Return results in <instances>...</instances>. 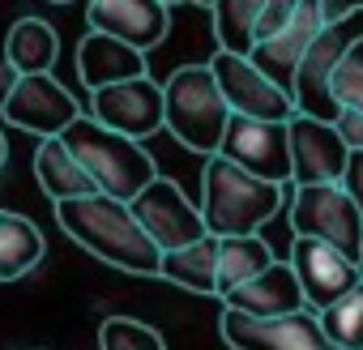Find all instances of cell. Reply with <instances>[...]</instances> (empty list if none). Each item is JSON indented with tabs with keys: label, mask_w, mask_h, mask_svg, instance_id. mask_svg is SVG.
I'll return each mask as SVG.
<instances>
[{
	"label": "cell",
	"mask_w": 363,
	"mask_h": 350,
	"mask_svg": "<svg viewBox=\"0 0 363 350\" xmlns=\"http://www.w3.org/2000/svg\"><path fill=\"white\" fill-rule=\"evenodd\" d=\"M56 222H60V231L73 244H82L103 265L137 273V278H158L162 248L145 235V227L137 222V214H133L128 201L107 197V193L73 197V201L56 205Z\"/></svg>",
	"instance_id": "6da1fadb"
},
{
	"label": "cell",
	"mask_w": 363,
	"mask_h": 350,
	"mask_svg": "<svg viewBox=\"0 0 363 350\" xmlns=\"http://www.w3.org/2000/svg\"><path fill=\"white\" fill-rule=\"evenodd\" d=\"M282 184H269L261 175L235 166L223 154L206 158L201 171V214L210 235L227 239V235H261V227L278 214L282 205Z\"/></svg>",
	"instance_id": "7a4b0ae2"
},
{
	"label": "cell",
	"mask_w": 363,
	"mask_h": 350,
	"mask_svg": "<svg viewBox=\"0 0 363 350\" xmlns=\"http://www.w3.org/2000/svg\"><path fill=\"white\" fill-rule=\"evenodd\" d=\"M65 145L73 149V158L86 166V175L94 180L99 193L107 197H120V201H133L145 184L158 180V166L150 158V149L107 124H99L90 111L77 115L65 132Z\"/></svg>",
	"instance_id": "3957f363"
},
{
	"label": "cell",
	"mask_w": 363,
	"mask_h": 350,
	"mask_svg": "<svg viewBox=\"0 0 363 350\" xmlns=\"http://www.w3.org/2000/svg\"><path fill=\"white\" fill-rule=\"evenodd\" d=\"M167 94V132L193 149V154H218L227 124H231V103L223 98V86L210 64H184L162 81Z\"/></svg>",
	"instance_id": "277c9868"
},
{
	"label": "cell",
	"mask_w": 363,
	"mask_h": 350,
	"mask_svg": "<svg viewBox=\"0 0 363 350\" xmlns=\"http://www.w3.org/2000/svg\"><path fill=\"white\" fill-rule=\"evenodd\" d=\"M359 39H363V9H354V13L333 18V22L320 26V35L312 39V47H308V56H303V64H299V73H295V90H291V94H295V107H299L303 115L337 124L342 107H337V98H333V73L342 69L346 52H350Z\"/></svg>",
	"instance_id": "5b68a950"
},
{
	"label": "cell",
	"mask_w": 363,
	"mask_h": 350,
	"mask_svg": "<svg viewBox=\"0 0 363 350\" xmlns=\"http://www.w3.org/2000/svg\"><path fill=\"white\" fill-rule=\"evenodd\" d=\"M291 231L325 239L363 265V210L342 184H299L291 197Z\"/></svg>",
	"instance_id": "8992f818"
},
{
	"label": "cell",
	"mask_w": 363,
	"mask_h": 350,
	"mask_svg": "<svg viewBox=\"0 0 363 350\" xmlns=\"http://www.w3.org/2000/svg\"><path fill=\"white\" fill-rule=\"evenodd\" d=\"M218 333L231 350H337L320 324V312H286V316H248L223 307Z\"/></svg>",
	"instance_id": "52a82bcc"
},
{
	"label": "cell",
	"mask_w": 363,
	"mask_h": 350,
	"mask_svg": "<svg viewBox=\"0 0 363 350\" xmlns=\"http://www.w3.org/2000/svg\"><path fill=\"white\" fill-rule=\"evenodd\" d=\"M0 115L5 124L35 132V137H60L82 111V103L52 77V73H26L5 90V103H0Z\"/></svg>",
	"instance_id": "ba28073f"
},
{
	"label": "cell",
	"mask_w": 363,
	"mask_h": 350,
	"mask_svg": "<svg viewBox=\"0 0 363 350\" xmlns=\"http://www.w3.org/2000/svg\"><path fill=\"white\" fill-rule=\"evenodd\" d=\"M128 205H133L137 222L145 227V235H150L162 252L184 248V244H197V239L210 235L201 205H193V201L184 197V188H179L175 180H167V175H158L154 184H145Z\"/></svg>",
	"instance_id": "9c48e42d"
},
{
	"label": "cell",
	"mask_w": 363,
	"mask_h": 350,
	"mask_svg": "<svg viewBox=\"0 0 363 350\" xmlns=\"http://www.w3.org/2000/svg\"><path fill=\"white\" fill-rule=\"evenodd\" d=\"M218 86H223V98L231 103L235 115H252V120H278V124H291L299 115L295 107V94L282 90L274 77H265L248 56H235V52H214L210 60Z\"/></svg>",
	"instance_id": "30bf717a"
},
{
	"label": "cell",
	"mask_w": 363,
	"mask_h": 350,
	"mask_svg": "<svg viewBox=\"0 0 363 350\" xmlns=\"http://www.w3.org/2000/svg\"><path fill=\"white\" fill-rule=\"evenodd\" d=\"M218 154L231 158L235 166L261 175V180H269V184H286V180H295V162H291V128L278 124V120L231 115Z\"/></svg>",
	"instance_id": "8fae6325"
},
{
	"label": "cell",
	"mask_w": 363,
	"mask_h": 350,
	"mask_svg": "<svg viewBox=\"0 0 363 350\" xmlns=\"http://www.w3.org/2000/svg\"><path fill=\"white\" fill-rule=\"evenodd\" d=\"M90 115L99 124L133 137V141H145L158 128H167V94H162V81H154L145 73V77H133V81L94 90L90 94Z\"/></svg>",
	"instance_id": "7c38bea8"
},
{
	"label": "cell",
	"mask_w": 363,
	"mask_h": 350,
	"mask_svg": "<svg viewBox=\"0 0 363 350\" xmlns=\"http://www.w3.org/2000/svg\"><path fill=\"white\" fill-rule=\"evenodd\" d=\"M291 265L299 273V286H303V299L312 312H325L333 307L342 295H350L359 282H363V265H354L346 252H337L333 244L325 239H308V235H295L291 244Z\"/></svg>",
	"instance_id": "4fadbf2b"
},
{
	"label": "cell",
	"mask_w": 363,
	"mask_h": 350,
	"mask_svg": "<svg viewBox=\"0 0 363 350\" xmlns=\"http://www.w3.org/2000/svg\"><path fill=\"white\" fill-rule=\"evenodd\" d=\"M291 162H295V184H342L350 145L342 141L337 124L295 115L291 124Z\"/></svg>",
	"instance_id": "5bb4252c"
},
{
	"label": "cell",
	"mask_w": 363,
	"mask_h": 350,
	"mask_svg": "<svg viewBox=\"0 0 363 350\" xmlns=\"http://www.w3.org/2000/svg\"><path fill=\"white\" fill-rule=\"evenodd\" d=\"M86 30L124 39L137 52H154L171 30V5L162 0H90Z\"/></svg>",
	"instance_id": "9a60e30c"
},
{
	"label": "cell",
	"mask_w": 363,
	"mask_h": 350,
	"mask_svg": "<svg viewBox=\"0 0 363 350\" xmlns=\"http://www.w3.org/2000/svg\"><path fill=\"white\" fill-rule=\"evenodd\" d=\"M320 26H325V9H320V0H303L299 13L291 18V26H282L274 39H261V43L252 47V56H248V60H252L265 77H274L282 90H295V73H299V64H303V56H308L312 39L320 35Z\"/></svg>",
	"instance_id": "2e32d148"
},
{
	"label": "cell",
	"mask_w": 363,
	"mask_h": 350,
	"mask_svg": "<svg viewBox=\"0 0 363 350\" xmlns=\"http://www.w3.org/2000/svg\"><path fill=\"white\" fill-rule=\"evenodd\" d=\"M145 73H150L145 52H137L124 39L86 30V39L77 43V77H82V86L90 94L107 90V86H120V81H133V77H145Z\"/></svg>",
	"instance_id": "e0dca14e"
},
{
	"label": "cell",
	"mask_w": 363,
	"mask_h": 350,
	"mask_svg": "<svg viewBox=\"0 0 363 350\" xmlns=\"http://www.w3.org/2000/svg\"><path fill=\"white\" fill-rule=\"evenodd\" d=\"M223 307H235V312H248V316H286V312H303L308 299H303L295 265L291 261H274L265 273H257L244 286H235L223 299Z\"/></svg>",
	"instance_id": "ac0fdd59"
},
{
	"label": "cell",
	"mask_w": 363,
	"mask_h": 350,
	"mask_svg": "<svg viewBox=\"0 0 363 350\" xmlns=\"http://www.w3.org/2000/svg\"><path fill=\"white\" fill-rule=\"evenodd\" d=\"M35 180H39V188H43V197H48L52 205L99 193L94 180L86 175V166H82V162L73 158V149L65 145V137H43V141H39V149H35Z\"/></svg>",
	"instance_id": "d6986e66"
},
{
	"label": "cell",
	"mask_w": 363,
	"mask_h": 350,
	"mask_svg": "<svg viewBox=\"0 0 363 350\" xmlns=\"http://www.w3.org/2000/svg\"><path fill=\"white\" fill-rule=\"evenodd\" d=\"M60 60V39L56 26L43 18H18L5 35V64L26 77V73H52Z\"/></svg>",
	"instance_id": "ffe728a7"
},
{
	"label": "cell",
	"mask_w": 363,
	"mask_h": 350,
	"mask_svg": "<svg viewBox=\"0 0 363 350\" xmlns=\"http://www.w3.org/2000/svg\"><path fill=\"white\" fill-rule=\"evenodd\" d=\"M158 278L184 286L193 295H218V235H206L197 244L162 252Z\"/></svg>",
	"instance_id": "44dd1931"
},
{
	"label": "cell",
	"mask_w": 363,
	"mask_h": 350,
	"mask_svg": "<svg viewBox=\"0 0 363 350\" xmlns=\"http://www.w3.org/2000/svg\"><path fill=\"white\" fill-rule=\"evenodd\" d=\"M43 261V231L26 214L0 210V282H22Z\"/></svg>",
	"instance_id": "7402d4cb"
},
{
	"label": "cell",
	"mask_w": 363,
	"mask_h": 350,
	"mask_svg": "<svg viewBox=\"0 0 363 350\" xmlns=\"http://www.w3.org/2000/svg\"><path fill=\"white\" fill-rule=\"evenodd\" d=\"M274 261L278 256L261 235H227V239H218V299H227L248 278L265 273Z\"/></svg>",
	"instance_id": "603a6c76"
},
{
	"label": "cell",
	"mask_w": 363,
	"mask_h": 350,
	"mask_svg": "<svg viewBox=\"0 0 363 350\" xmlns=\"http://www.w3.org/2000/svg\"><path fill=\"white\" fill-rule=\"evenodd\" d=\"M261 9H265V0H218V5L210 9L218 52L252 56V47H257V22H261Z\"/></svg>",
	"instance_id": "cb8c5ba5"
},
{
	"label": "cell",
	"mask_w": 363,
	"mask_h": 350,
	"mask_svg": "<svg viewBox=\"0 0 363 350\" xmlns=\"http://www.w3.org/2000/svg\"><path fill=\"white\" fill-rule=\"evenodd\" d=\"M320 324L337 350H363V282L320 312Z\"/></svg>",
	"instance_id": "d4e9b609"
},
{
	"label": "cell",
	"mask_w": 363,
	"mask_h": 350,
	"mask_svg": "<svg viewBox=\"0 0 363 350\" xmlns=\"http://www.w3.org/2000/svg\"><path fill=\"white\" fill-rule=\"evenodd\" d=\"M99 350H167L162 333L133 316H107L99 324Z\"/></svg>",
	"instance_id": "484cf974"
},
{
	"label": "cell",
	"mask_w": 363,
	"mask_h": 350,
	"mask_svg": "<svg viewBox=\"0 0 363 350\" xmlns=\"http://www.w3.org/2000/svg\"><path fill=\"white\" fill-rule=\"evenodd\" d=\"M333 98H337V107L346 111H363V39L346 52V60H342V69L333 73Z\"/></svg>",
	"instance_id": "4316f807"
},
{
	"label": "cell",
	"mask_w": 363,
	"mask_h": 350,
	"mask_svg": "<svg viewBox=\"0 0 363 350\" xmlns=\"http://www.w3.org/2000/svg\"><path fill=\"white\" fill-rule=\"evenodd\" d=\"M342 188L354 197V205L363 210V149H350L346 158V175H342Z\"/></svg>",
	"instance_id": "83f0119b"
},
{
	"label": "cell",
	"mask_w": 363,
	"mask_h": 350,
	"mask_svg": "<svg viewBox=\"0 0 363 350\" xmlns=\"http://www.w3.org/2000/svg\"><path fill=\"white\" fill-rule=\"evenodd\" d=\"M337 132H342V141L350 145V149H363V111H342L337 115Z\"/></svg>",
	"instance_id": "f1b7e54d"
},
{
	"label": "cell",
	"mask_w": 363,
	"mask_h": 350,
	"mask_svg": "<svg viewBox=\"0 0 363 350\" xmlns=\"http://www.w3.org/2000/svg\"><path fill=\"white\" fill-rule=\"evenodd\" d=\"M320 9H325V22H333V18H346V13L363 9V0H320Z\"/></svg>",
	"instance_id": "f546056e"
},
{
	"label": "cell",
	"mask_w": 363,
	"mask_h": 350,
	"mask_svg": "<svg viewBox=\"0 0 363 350\" xmlns=\"http://www.w3.org/2000/svg\"><path fill=\"white\" fill-rule=\"evenodd\" d=\"M5 158H9V141H5V132H0V166H5Z\"/></svg>",
	"instance_id": "4dcf8cb0"
},
{
	"label": "cell",
	"mask_w": 363,
	"mask_h": 350,
	"mask_svg": "<svg viewBox=\"0 0 363 350\" xmlns=\"http://www.w3.org/2000/svg\"><path fill=\"white\" fill-rule=\"evenodd\" d=\"M189 5H201V9H214V5H218V0H189Z\"/></svg>",
	"instance_id": "1f68e13d"
},
{
	"label": "cell",
	"mask_w": 363,
	"mask_h": 350,
	"mask_svg": "<svg viewBox=\"0 0 363 350\" xmlns=\"http://www.w3.org/2000/svg\"><path fill=\"white\" fill-rule=\"evenodd\" d=\"M162 5H184V0H162Z\"/></svg>",
	"instance_id": "d6a6232c"
},
{
	"label": "cell",
	"mask_w": 363,
	"mask_h": 350,
	"mask_svg": "<svg viewBox=\"0 0 363 350\" xmlns=\"http://www.w3.org/2000/svg\"><path fill=\"white\" fill-rule=\"evenodd\" d=\"M56 5H69V0H56Z\"/></svg>",
	"instance_id": "836d02e7"
}]
</instances>
